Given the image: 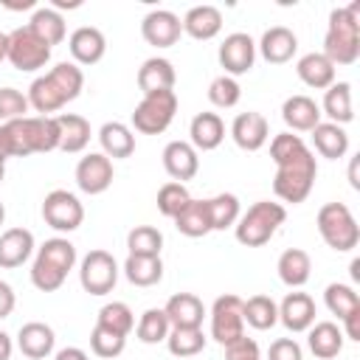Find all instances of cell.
<instances>
[{
    "mask_svg": "<svg viewBox=\"0 0 360 360\" xmlns=\"http://www.w3.org/2000/svg\"><path fill=\"white\" fill-rule=\"evenodd\" d=\"M270 158L276 163L273 194L281 202H292V205L304 202L318 177V163L312 149L301 141V135L278 132L270 141Z\"/></svg>",
    "mask_w": 360,
    "mask_h": 360,
    "instance_id": "1",
    "label": "cell"
},
{
    "mask_svg": "<svg viewBox=\"0 0 360 360\" xmlns=\"http://www.w3.org/2000/svg\"><path fill=\"white\" fill-rule=\"evenodd\" d=\"M84 87V73L76 62H59L53 65L48 73L37 76L28 87V104L31 110L48 115V112H56L62 110L68 101L79 98Z\"/></svg>",
    "mask_w": 360,
    "mask_h": 360,
    "instance_id": "2",
    "label": "cell"
},
{
    "mask_svg": "<svg viewBox=\"0 0 360 360\" xmlns=\"http://www.w3.org/2000/svg\"><path fill=\"white\" fill-rule=\"evenodd\" d=\"M335 68L354 65L360 56V3H349L343 8L329 11V25L321 51Z\"/></svg>",
    "mask_w": 360,
    "mask_h": 360,
    "instance_id": "3",
    "label": "cell"
},
{
    "mask_svg": "<svg viewBox=\"0 0 360 360\" xmlns=\"http://www.w3.org/2000/svg\"><path fill=\"white\" fill-rule=\"evenodd\" d=\"M284 219H287V208L281 202L259 200L245 214H239V219L233 225L236 242L245 248H262L276 236V231H278V225H284Z\"/></svg>",
    "mask_w": 360,
    "mask_h": 360,
    "instance_id": "4",
    "label": "cell"
},
{
    "mask_svg": "<svg viewBox=\"0 0 360 360\" xmlns=\"http://www.w3.org/2000/svg\"><path fill=\"white\" fill-rule=\"evenodd\" d=\"M315 225H318L321 239L332 250H338V253H346V250L357 248V242H360V228H357L352 211L343 202H326V205H321Z\"/></svg>",
    "mask_w": 360,
    "mask_h": 360,
    "instance_id": "5",
    "label": "cell"
},
{
    "mask_svg": "<svg viewBox=\"0 0 360 360\" xmlns=\"http://www.w3.org/2000/svg\"><path fill=\"white\" fill-rule=\"evenodd\" d=\"M177 112V93L174 90H158L143 96L132 110V127L141 135H160L169 129Z\"/></svg>",
    "mask_w": 360,
    "mask_h": 360,
    "instance_id": "6",
    "label": "cell"
},
{
    "mask_svg": "<svg viewBox=\"0 0 360 360\" xmlns=\"http://www.w3.org/2000/svg\"><path fill=\"white\" fill-rule=\"evenodd\" d=\"M6 59L11 62V68L22 70V73H34L39 68L48 65L51 59V45H45L28 25H20L8 34V53Z\"/></svg>",
    "mask_w": 360,
    "mask_h": 360,
    "instance_id": "7",
    "label": "cell"
},
{
    "mask_svg": "<svg viewBox=\"0 0 360 360\" xmlns=\"http://www.w3.org/2000/svg\"><path fill=\"white\" fill-rule=\"evenodd\" d=\"M245 301L233 292L219 295L211 307V338L222 346L239 340L245 335V315H242Z\"/></svg>",
    "mask_w": 360,
    "mask_h": 360,
    "instance_id": "8",
    "label": "cell"
},
{
    "mask_svg": "<svg viewBox=\"0 0 360 360\" xmlns=\"http://www.w3.org/2000/svg\"><path fill=\"white\" fill-rule=\"evenodd\" d=\"M79 281L90 295H107L118 281V262L107 250H90L79 264Z\"/></svg>",
    "mask_w": 360,
    "mask_h": 360,
    "instance_id": "9",
    "label": "cell"
},
{
    "mask_svg": "<svg viewBox=\"0 0 360 360\" xmlns=\"http://www.w3.org/2000/svg\"><path fill=\"white\" fill-rule=\"evenodd\" d=\"M42 219L53 228V231H62V233H70L82 225L84 219V208L79 202L76 194L65 191V188H53L45 194L42 200Z\"/></svg>",
    "mask_w": 360,
    "mask_h": 360,
    "instance_id": "10",
    "label": "cell"
},
{
    "mask_svg": "<svg viewBox=\"0 0 360 360\" xmlns=\"http://www.w3.org/2000/svg\"><path fill=\"white\" fill-rule=\"evenodd\" d=\"M219 65L225 68V76H242V73H248L250 68H253V62H256V42L248 37V34H242V31H233V34H228L225 39H222V45H219Z\"/></svg>",
    "mask_w": 360,
    "mask_h": 360,
    "instance_id": "11",
    "label": "cell"
},
{
    "mask_svg": "<svg viewBox=\"0 0 360 360\" xmlns=\"http://www.w3.org/2000/svg\"><path fill=\"white\" fill-rule=\"evenodd\" d=\"M112 177H115L112 160L101 152H90L76 163V186L84 194H104L112 186Z\"/></svg>",
    "mask_w": 360,
    "mask_h": 360,
    "instance_id": "12",
    "label": "cell"
},
{
    "mask_svg": "<svg viewBox=\"0 0 360 360\" xmlns=\"http://www.w3.org/2000/svg\"><path fill=\"white\" fill-rule=\"evenodd\" d=\"M183 34V22L169 8H155L141 20V37L155 48H172Z\"/></svg>",
    "mask_w": 360,
    "mask_h": 360,
    "instance_id": "13",
    "label": "cell"
},
{
    "mask_svg": "<svg viewBox=\"0 0 360 360\" xmlns=\"http://www.w3.org/2000/svg\"><path fill=\"white\" fill-rule=\"evenodd\" d=\"M231 138H233V143H236L239 149H245V152H259V149L267 143V138H270L267 118H264L262 112H253V110L239 112V115L233 118V124H231Z\"/></svg>",
    "mask_w": 360,
    "mask_h": 360,
    "instance_id": "14",
    "label": "cell"
},
{
    "mask_svg": "<svg viewBox=\"0 0 360 360\" xmlns=\"http://www.w3.org/2000/svg\"><path fill=\"white\" fill-rule=\"evenodd\" d=\"M163 169L174 183L191 180L200 172V158L197 149L188 141H172L163 146Z\"/></svg>",
    "mask_w": 360,
    "mask_h": 360,
    "instance_id": "15",
    "label": "cell"
},
{
    "mask_svg": "<svg viewBox=\"0 0 360 360\" xmlns=\"http://www.w3.org/2000/svg\"><path fill=\"white\" fill-rule=\"evenodd\" d=\"M68 48H70V56L76 65H96L107 53V39L98 28L82 25L68 37Z\"/></svg>",
    "mask_w": 360,
    "mask_h": 360,
    "instance_id": "16",
    "label": "cell"
},
{
    "mask_svg": "<svg viewBox=\"0 0 360 360\" xmlns=\"http://www.w3.org/2000/svg\"><path fill=\"white\" fill-rule=\"evenodd\" d=\"M259 53H262V59L264 62H270V65H284V62H290L292 56H295V51H298V37L287 28V25H273V28H267L264 34H262V39H259Z\"/></svg>",
    "mask_w": 360,
    "mask_h": 360,
    "instance_id": "17",
    "label": "cell"
},
{
    "mask_svg": "<svg viewBox=\"0 0 360 360\" xmlns=\"http://www.w3.org/2000/svg\"><path fill=\"white\" fill-rule=\"evenodd\" d=\"M278 321L287 332H307L315 323V301L307 292H287L278 304Z\"/></svg>",
    "mask_w": 360,
    "mask_h": 360,
    "instance_id": "18",
    "label": "cell"
},
{
    "mask_svg": "<svg viewBox=\"0 0 360 360\" xmlns=\"http://www.w3.org/2000/svg\"><path fill=\"white\" fill-rule=\"evenodd\" d=\"M53 343H56V335H53V329H51L48 323H42V321H28V323H22L20 332H17V349H20L25 357H31V360L48 357V354L53 352Z\"/></svg>",
    "mask_w": 360,
    "mask_h": 360,
    "instance_id": "19",
    "label": "cell"
},
{
    "mask_svg": "<svg viewBox=\"0 0 360 360\" xmlns=\"http://www.w3.org/2000/svg\"><path fill=\"white\" fill-rule=\"evenodd\" d=\"M281 118L292 132H312L321 124V107L309 96H290L281 104Z\"/></svg>",
    "mask_w": 360,
    "mask_h": 360,
    "instance_id": "20",
    "label": "cell"
},
{
    "mask_svg": "<svg viewBox=\"0 0 360 360\" xmlns=\"http://www.w3.org/2000/svg\"><path fill=\"white\" fill-rule=\"evenodd\" d=\"M34 253V233L28 228H8L0 233V267L14 270Z\"/></svg>",
    "mask_w": 360,
    "mask_h": 360,
    "instance_id": "21",
    "label": "cell"
},
{
    "mask_svg": "<svg viewBox=\"0 0 360 360\" xmlns=\"http://www.w3.org/2000/svg\"><path fill=\"white\" fill-rule=\"evenodd\" d=\"M183 22V34H188L191 39H214L222 31V11L217 6H194L186 11Z\"/></svg>",
    "mask_w": 360,
    "mask_h": 360,
    "instance_id": "22",
    "label": "cell"
},
{
    "mask_svg": "<svg viewBox=\"0 0 360 360\" xmlns=\"http://www.w3.org/2000/svg\"><path fill=\"white\" fill-rule=\"evenodd\" d=\"M188 143L197 152H211L225 141V124L217 112H197L188 127Z\"/></svg>",
    "mask_w": 360,
    "mask_h": 360,
    "instance_id": "23",
    "label": "cell"
},
{
    "mask_svg": "<svg viewBox=\"0 0 360 360\" xmlns=\"http://www.w3.org/2000/svg\"><path fill=\"white\" fill-rule=\"evenodd\" d=\"M25 135L31 155H45L59 149V124L56 115H25Z\"/></svg>",
    "mask_w": 360,
    "mask_h": 360,
    "instance_id": "24",
    "label": "cell"
},
{
    "mask_svg": "<svg viewBox=\"0 0 360 360\" xmlns=\"http://www.w3.org/2000/svg\"><path fill=\"white\" fill-rule=\"evenodd\" d=\"M295 73L298 79L312 87V90H326L335 84V65L321 53V51H312V53H304L298 62H295Z\"/></svg>",
    "mask_w": 360,
    "mask_h": 360,
    "instance_id": "25",
    "label": "cell"
},
{
    "mask_svg": "<svg viewBox=\"0 0 360 360\" xmlns=\"http://www.w3.org/2000/svg\"><path fill=\"white\" fill-rule=\"evenodd\" d=\"M174 82H177L174 65L163 56H152L138 68V87H141L143 96L158 93V90H172Z\"/></svg>",
    "mask_w": 360,
    "mask_h": 360,
    "instance_id": "26",
    "label": "cell"
},
{
    "mask_svg": "<svg viewBox=\"0 0 360 360\" xmlns=\"http://www.w3.org/2000/svg\"><path fill=\"white\" fill-rule=\"evenodd\" d=\"M56 124H59V149L68 152V155L84 152V146L90 143V124H87V118H82L76 112H59Z\"/></svg>",
    "mask_w": 360,
    "mask_h": 360,
    "instance_id": "27",
    "label": "cell"
},
{
    "mask_svg": "<svg viewBox=\"0 0 360 360\" xmlns=\"http://www.w3.org/2000/svg\"><path fill=\"white\" fill-rule=\"evenodd\" d=\"M166 318L172 326H202L205 318V307L194 292H177L166 301L163 307Z\"/></svg>",
    "mask_w": 360,
    "mask_h": 360,
    "instance_id": "28",
    "label": "cell"
},
{
    "mask_svg": "<svg viewBox=\"0 0 360 360\" xmlns=\"http://www.w3.org/2000/svg\"><path fill=\"white\" fill-rule=\"evenodd\" d=\"M307 343H309V352L318 357V360H332L340 354L343 349V332L338 323L332 321H321V323H312L307 329Z\"/></svg>",
    "mask_w": 360,
    "mask_h": 360,
    "instance_id": "29",
    "label": "cell"
},
{
    "mask_svg": "<svg viewBox=\"0 0 360 360\" xmlns=\"http://www.w3.org/2000/svg\"><path fill=\"white\" fill-rule=\"evenodd\" d=\"M276 270H278V278H281L287 287L298 290V287H304V284L309 281V273H312L309 253L301 250V248H287V250L278 256Z\"/></svg>",
    "mask_w": 360,
    "mask_h": 360,
    "instance_id": "30",
    "label": "cell"
},
{
    "mask_svg": "<svg viewBox=\"0 0 360 360\" xmlns=\"http://www.w3.org/2000/svg\"><path fill=\"white\" fill-rule=\"evenodd\" d=\"M98 141H101V155H107L110 160L115 158H129L135 152V135L127 124L121 121H107L98 129Z\"/></svg>",
    "mask_w": 360,
    "mask_h": 360,
    "instance_id": "31",
    "label": "cell"
},
{
    "mask_svg": "<svg viewBox=\"0 0 360 360\" xmlns=\"http://www.w3.org/2000/svg\"><path fill=\"white\" fill-rule=\"evenodd\" d=\"M312 146L321 158H329V160H338L349 152V135L343 127L332 124V121H321L315 129H312Z\"/></svg>",
    "mask_w": 360,
    "mask_h": 360,
    "instance_id": "32",
    "label": "cell"
},
{
    "mask_svg": "<svg viewBox=\"0 0 360 360\" xmlns=\"http://www.w3.org/2000/svg\"><path fill=\"white\" fill-rule=\"evenodd\" d=\"M174 228L188 236V239H197V236H205L211 233V214H208V200H188V205L174 217Z\"/></svg>",
    "mask_w": 360,
    "mask_h": 360,
    "instance_id": "33",
    "label": "cell"
},
{
    "mask_svg": "<svg viewBox=\"0 0 360 360\" xmlns=\"http://www.w3.org/2000/svg\"><path fill=\"white\" fill-rule=\"evenodd\" d=\"M323 112L338 127H343V124H349L354 118V110H352V84L349 82H335L332 87H326V93H323Z\"/></svg>",
    "mask_w": 360,
    "mask_h": 360,
    "instance_id": "34",
    "label": "cell"
},
{
    "mask_svg": "<svg viewBox=\"0 0 360 360\" xmlns=\"http://www.w3.org/2000/svg\"><path fill=\"white\" fill-rule=\"evenodd\" d=\"M124 276L135 287H155L163 278V262L160 256H127Z\"/></svg>",
    "mask_w": 360,
    "mask_h": 360,
    "instance_id": "35",
    "label": "cell"
},
{
    "mask_svg": "<svg viewBox=\"0 0 360 360\" xmlns=\"http://www.w3.org/2000/svg\"><path fill=\"white\" fill-rule=\"evenodd\" d=\"M166 346L174 357L180 360H188V357H197L202 349H205V335H202V326H172L169 329V338H166Z\"/></svg>",
    "mask_w": 360,
    "mask_h": 360,
    "instance_id": "36",
    "label": "cell"
},
{
    "mask_svg": "<svg viewBox=\"0 0 360 360\" xmlns=\"http://www.w3.org/2000/svg\"><path fill=\"white\" fill-rule=\"evenodd\" d=\"M28 28L45 42V45H59L62 39H65V34H68V28H65V17L56 11V8H37L34 14H31V22H28Z\"/></svg>",
    "mask_w": 360,
    "mask_h": 360,
    "instance_id": "37",
    "label": "cell"
},
{
    "mask_svg": "<svg viewBox=\"0 0 360 360\" xmlns=\"http://www.w3.org/2000/svg\"><path fill=\"white\" fill-rule=\"evenodd\" d=\"M242 315H245V323L264 332V329H273L278 323V304L270 298V295H250L242 307Z\"/></svg>",
    "mask_w": 360,
    "mask_h": 360,
    "instance_id": "38",
    "label": "cell"
},
{
    "mask_svg": "<svg viewBox=\"0 0 360 360\" xmlns=\"http://www.w3.org/2000/svg\"><path fill=\"white\" fill-rule=\"evenodd\" d=\"M37 259L53 264V267L62 270V273H70V270L76 267V245H73L70 239H65V236H53V239H48V242L37 250Z\"/></svg>",
    "mask_w": 360,
    "mask_h": 360,
    "instance_id": "39",
    "label": "cell"
},
{
    "mask_svg": "<svg viewBox=\"0 0 360 360\" xmlns=\"http://www.w3.org/2000/svg\"><path fill=\"white\" fill-rule=\"evenodd\" d=\"M127 250L129 256H160L163 233L155 225H135L127 233Z\"/></svg>",
    "mask_w": 360,
    "mask_h": 360,
    "instance_id": "40",
    "label": "cell"
},
{
    "mask_svg": "<svg viewBox=\"0 0 360 360\" xmlns=\"http://www.w3.org/2000/svg\"><path fill=\"white\" fill-rule=\"evenodd\" d=\"M208 214H211V231H225L233 228L239 219V197L231 191H222L208 200Z\"/></svg>",
    "mask_w": 360,
    "mask_h": 360,
    "instance_id": "41",
    "label": "cell"
},
{
    "mask_svg": "<svg viewBox=\"0 0 360 360\" xmlns=\"http://www.w3.org/2000/svg\"><path fill=\"white\" fill-rule=\"evenodd\" d=\"M96 323L127 338V335L135 329V315H132V309H129L124 301H110V304H104V307L98 309Z\"/></svg>",
    "mask_w": 360,
    "mask_h": 360,
    "instance_id": "42",
    "label": "cell"
},
{
    "mask_svg": "<svg viewBox=\"0 0 360 360\" xmlns=\"http://www.w3.org/2000/svg\"><path fill=\"white\" fill-rule=\"evenodd\" d=\"M169 329H172V323H169L166 312L158 309V307H152V309H146V312L138 318L135 335H138L141 343H149V346H152V343L166 340V338H169Z\"/></svg>",
    "mask_w": 360,
    "mask_h": 360,
    "instance_id": "43",
    "label": "cell"
},
{
    "mask_svg": "<svg viewBox=\"0 0 360 360\" xmlns=\"http://www.w3.org/2000/svg\"><path fill=\"white\" fill-rule=\"evenodd\" d=\"M323 301H326V309H329L332 315H338V321H343L349 312L360 309V295L354 292V287L338 284V281L323 290Z\"/></svg>",
    "mask_w": 360,
    "mask_h": 360,
    "instance_id": "44",
    "label": "cell"
},
{
    "mask_svg": "<svg viewBox=\"0 0 360 360\" xmlns=\"http://www.w3.org/2000/svg\"><path fill=\"white\" fill-rule=\"evenodd\" d=\"M188 200H191V194H188V188L183 183H174V180L172 183H163L160 191H158V211L163 217L174 219L188 205Z\"/></svg>",
    "mask_w": 360,
    "mask_h": 360,
    "instance_id": "45",
    "label": "cell"
},
{
    "mask_svg": "<svg viewBox=\"0 0 360 360\" xmlns=\"http://www.w3.org/2000/svg\"><path fill=\"white\" fill-rule=\"evenodd\" d=\"M239 98H242V87H239V82L231 79V76H225V73L217 76V79L208 84V101H211L214 107L228 110V107H236Z\"/></svg>",
    "mask_w": 360,
    "mask_h": 360,
    "instance_id": "46",
    "label": "cell"
},
{
    "mask_svg": "<svg viewBox=\"0 0 360 360\" xmlns=\"http://www.w3.org/2000/svg\"><path fill=\"white\" fill-rule=\"evenodd\" d=\"M124 346H127V338L124 335L110 332V329H104L98 323L93 326V332H90V349H93V354H98V357H118L124 352Z\"/></svg>",
    "mask_w": 360,
    "mask_h": 360,
    "instance_id": "47",
    "label": "cell"
},
{
    "mask_svg": "<svg viewBox=\"0 0 360 360\" xmlns=\"http://www.w3.org/2000/svg\"><path fill=\"white\" fill-rule=\"evenodd\" d=\"M28 110H31L28 96H22V93L14 90V87H0V121H3V124L17 121V118H25Z\"/></svg>",
    "mask_w": 360,
    "mask_h": 360,
    "instance_id": "48",
    "label": "cell"
},
{
    "mask_svg": "<svg viewBox=\"0 0 360 360\" xmlns=\"http://www.w3.org/2000/svg\"><path fill=\"white\" fill-rule=\"evenodd\" d=\"M65 278H68V273L56 270L53 264L42 262V259H34V264H31V284H34L37 290L53 292V290H59V287L65 284Z\"/></svg>",
    "mask_w": 360,
    "mask_h": 360,
    "instance_id": "49",
    "label": "cell"
},
{
    "mask_svg": "<svg viewBox=\"0 0 360 360\" xmlns=\"http://www.w3.org/2000/svg\"><path fill=\"white\" fill-rule=\"evenodd\" d=\"M225 360H262V354H259L256 340L248 338V335H242L239 340H233V343L225 346Z\"/></svg>",
    "mask_w": 360,
    "mask_h": 360,
    "instance_id": "50",
    "label": "cell"
},
{
    "mask_svg": "<svg viewBox=\"0 0 360 360\" xmlns=\"http://www.w3.org/2000/svg\"><path fill=\"white\" fill-rule=\"evenodd\" d=\"M267 360H304V352L292 338H278L270 343Z\"/></svg>",
    "mask_w": 360,
    "mask_h": 360,
    "instance_id": "51",
    "label": "cell"
},
{
    "mask_svg": "<svg viewBox=\"0 0 360 360\" xmlns=\"http://www.w3.org/2000/svg\"><path fill=\"white\" fill-rule=\"evenodd\" d=\"M14 304H17V298H14L11 284L0 278V321H3V318H8V315L14 312Z\"/></svg>",
    "mask_w": 360,
    "mask_h": 360,
    "instance_id": "52",
    "label": "cell"
},
{
    "mask_svg": "<svg viewBox=\"0 0 360 360\" xmlns=\"http://www.w3.org/2000/svg\"><path fill=\"white\" fill-rule=\"evenodd\" d=\"M343 338H349V340H360V309H354V312H349L343 321Z\"/></svg>",
    "mask_w": 360,
    "mask_h": 360,
    "instance_id": "53",
    "label": "cell"
},
{
    "mask_svg": "<svg viewBox=\"0 0 360 360\" xmlns=\"http://www.w3.org/2000/svg\"><path fill=\"white\" fill-rule=\"evenodd\" d=\"M53 360H90V357H87V352L79 349V346H65V349L56 352Z\"/></svg>",
    "mask_w": 360,
    "mask_h": 360,
    "instance_id": "54",
    "label": "cell"
},
{
    "mask_svg": "<svg viewBox=\"0 0 360 360\" xmlns=\"http://www.w3.org/2000/svg\"><path fill=\"white\" fill-rule=\"evenodd\" d=\"M11 349H14V343H11V338L0 329V360H11Z\"/></svg>",
    "mask_w": 360,
    "mask_h": 360,
    "instance_id": "55",
    "label": "cell"
},
{
    "mask_svg": "<svg viewBox=\"0 0 360 360\" xmlns=\"http://www.w3.org/2000/svg\"><path fill=\"white\" fill-rule=\"evenodd\" d=\"M6 53H8V34L0 31V62L6 59Z\"/></svg>",
    "mask_w": 360,
    "mask_h": 360,
    "instance_id": "56",
    "label": "cell"
},
{
    "mask_svg": "<svg viewBox=\"0 0 360 360\" xmlns=\"http://www.w3.org/2000/svg\"><path fill=\"white\" fill-rule=\"evenodd\" d=\"M349 177H352V188H360V180H357V160H352V169H349Z\"/></svg>",
    "mask_w": 360,
    "mask_h": 360,
    "instance_id": "57",
    "label": "cell"
},
{
    "mask_svg": "<svg viewBox=\"0 0 360 360\" xmlns=\"http://www.w3.org/2000/svg\"><path fill=\"white\" fill-rule=\"evenodd\" d=\"M352 276H354V281L360 278V259H354V262H352Z\"/></svg>",
    "mask_w": 360,
    "mask_h": 360,
    "instance_id": "58",
    "label": "cell"
},
{
    "mask_svg": "<svg viewBox=\"0 0 360 360\" xmlns=\"http://www.w3.org/2000/svg\"><path fill=\"white\" fill-rule=\"evenodd\" d=\"M3 219H6V205L0 202V225H3Z\"/></svg>",
    "mask_w": 360,
    "mask_h": 360,
    "instance_id": "59",
    "label": "cell"
},
{
    "mask_svg": "<svg viewBox=\"0 0 360 360\" xmlns=\"http://www.w3.org/2000/svg\"><path fill=\"white\" fill-rule=\"evenodd\" d=\"M3 177H6V163H0V183H3Z\"/></svg>",
    "mask_w": 360,
    "mask_h": 360,
    "instance_id": "60",
    "label": "cell"
},
{
    "mask_svg": "<svg viewBox=\"0 0 360 360\" xmlns=\"http://www.w3.org/2000/svg\"><path fill=\"white\" fill-rule=\"evenodd\" d=\"M188 360H191V357H188Z\"/></svg>",
    "mask_w": 360,
    "mask_h": 360,
    "instance_id": "61",
    "label": "cell"
}]
</instances>
